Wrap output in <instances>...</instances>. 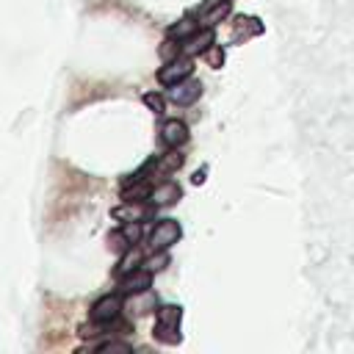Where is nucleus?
Returning <instances> with one entry per match:
<instances>
[{
    "mask_svg": "<svg viewBox=\"0 0 354 354\" xmlns=\"http://www.w3.org/2000/svg\"><path fill=\"white\" fill-rule=\"evenodd\" d=\"M191 72H194V55H185V53H180L177 58H171V61H163V66L158 69V83L169 88V86L180 83V80L191 77Z\"/></svg>",
    "mask_w": 354,
    "mask_h": 354,
    "instance_id": "nucleus-4",
    "label": "nucleus"
},
{
    "mask_svg": "<svg viewBox=\"0 0 354 354\" xmlns=\"http://www.w3.org/2000/svg\"><path fill=\"white\" fill-rule=\"evenodd\" d=\"M122 313H124V296L116 290V293H105V296H100V299L91 304V310H88V321L111 326L116 318H122Z\"/></svg>",
    "mask_w": 354,
    "mask_h": 354,
    "instance_id": "nucleus-3",
    "label": "nucleus"
},
{
    "mask_svg": "<svg viewBox=\"0 0 354 354\" xmlns=\"http://www.w3.org/2000/svg\"><path fill=\"white\" fill-rule=\"evenodd\" d=\"M191 180H194L196 185H199V183H205V169H199V171H194V177H191Z\"/></svg>",
    "mask_w": 354,
    "mask_h": 354,
    "instance_id": "nucleus-23",
    "label": "nucleus"
},
{
    "mask_svg": "<svg viewBox=\"0 0 354 354\" xmlns=\"http://www.w3.org/2000/svg\"><path fill=\"white\" fill-rule=\"evenodd\" d=\"M152 188H155V180H127L122 183V202H149L152 196Z\"/></svg>",
    "mask_w": 354,
    "mask_h": 354,
    "instance_id": "nucleus-12",
    "label": "nucleus"
},
{
    "mask_svg": "<svg viewBox=\"0 0 354 354\" xmlns=\"http://www.w3.org/2000/svg\"><path fill=\"white\" fill-rule=\"evenodd\" d=\"M213 44H216V30H213V28H199L196 33H191V36L183 41V53L196 58V55H205Z\"/></svg>",
    "mask_w": 354,
    "mask_h": 354,
    "instance_id": "nucleus-10",
    "label": "nucleus"
},
{
    "mask_svg": "<svg viewBox=\"0 0 354 354\" xmlns=\"http://www.w3.org/2000/svg\"><path fill=\"white\" fill-rule=\"evenodd\" d=\"M130 246H136V243H130V238L124 235V230L119 227V230H113V232H108V249L113 252V254H122V252H127Z\"/></svg>",
    "mask_w": 354,
    "mask_h": 354,
    "instance_id": "nucleus-17",
    "label": "nucleus"
},
{
    "mask_svg": "<svg viewBox=\"0 0 354 354\" xmlns=\"http://www.w3.org/2000/svg\"><path fill=\"white\" fill-rule=\"evenodd\" d=\"M180 196H183L180 185H177L174 180H169V177H166V180H158V183H155L149 202H152L155 207H169V205H174Z\"/></svg>",
    "mask_w": 354,
    "mask_h": 354,
    "instance_id": "nucleus-11",
    "label": "nucleus"
},
{
    "mask_svg": "<svg viewBox=\"0 0 354 354\" xmlns=\"http://www.w3.org/2000/svg\"><path fill=\"white\" fill-rule=\"evenodd\" d=\"M94 348H97V351H122V354H130V351H133V346H127V343H119V340L94 343Z\"/></svg>",
    "mask_w": 354,
    "mask_h": 354,
    "instance_id": "nucleus-22",
    "label": "nucleus"
},
{
    "mask_svg": "<svg viewBox=\"0 0 354 354\" xmlns=\"http://www.w3.org/2000/svg\"><path fill=\"white\" fill-rule=\"evenodd\" d=\"M263 33V22L257 17H249V14H238L232 19V33H230V41L232 44H241L252 36H260Z\"/></svg>",
    "mask_w": 354,
    "mask_h": 354,
    "instance_id": "nucleus-9",
    "label": "nucleus"
},
{
    "mask_svg": "<svg viewBox=\"0 0 354 354\" xmlns=\"http://www.w3.org/2000/svg\"><path fill=\"white\" fill-rule=\"evenodd\" d=\"M188 138H191V133H188V124H185L183 119H166V122L160 124V141H163L166 149H169V147L180 149V147L188 144Z\"/></svg>",
    "mask_w": 354,
    "mask_h": 354,
    "instance_id": "nucleus-8",
    "label": "nucleus"
},
{
    "mask_svg": "<svg viewBox=\"0 0 354 354\" xmlns=\"http://www.w3.org/2000/svg\"><path fill=\"white\" fill-rule=\"evenodd\" d=\"M166 97H169V102L180 105V108L194 105V102L202 97V83H199V80H194V77H185V80H180V83L169 86Z\"/></svg>",
    "mask_w": 354,
    "mask_h": 354,
    "instance_id": "nucleus-7",
    "label": "nucleus"
},
{
    "mask_svg": "<svg viewBox=\"0 0 354 354\" xmlns=\"http://www.w3.org/2000/svg\"><path fill=\"white\" fill-rule=\"evenodd\" d=\"M180 321H183V307L180 304H160L155 310V340L166 343V346H174L180 343Z\"/></svg>",
    "mask_w": 354,
    "mask_h": 354,
    "instance_id": "nucleus-1",
    "label": "nucleus"
},
{
    "mask_svg": "<svg viewBox=\"0 0 354 354\" xmlns=\"http://www.w3.org/2000/svg\"><path fill=\"white\" fill-rule=\"evenodd\" d=\"M155 213L158 207L152 202H122L119 207H113V218L116 221H141V224H149L155 221Z\"/></svg>",
    "mask_w": 354,
    "mask_h": 354,
    "instance_id": "nucleus-6",
    "label": "nucleus"
},
{
    "mask_svg": "<svg viewBox=\"0 0 354 354\" xmlns=\"http://www.w3.org/2000/svg\"><path fill=\"white\" fill-rule=\"evenodd\" d=\"M180 235H183V227L177 224V218H155L152 221V230L147 232V246H149V252H155V249H169V246H174L177 241H180Z\"/></svg>",
    "mask_w": 354,
    "mask_h": 354,
    "instance_id": "nucleus-2",
    "label": "nucleus"
},
{
    "mask_svg": "<svg viewBox=\"0 0 354 354\" xmlns=\"http://www.w3.org/2000/svg\"><path fill=\"white\" fill-rule=\"evenodd\" d=\"M230 6H232L230 0H216V3H213V6L199 17L202 28H216L221 19H227V17H230Z\"/></svg>",
    "mask_w": 354,
    "mask_h": 354,
    "instance_id": "nucleus-16",
    "label": "nucleus"
},
{
    "mask_svg": "<svg viewBox=\"0 0 354 354\" xmlns=\"http://www.w3.org/2000/svg\"><path fill=\"white\" fill-rule=\"evenodd\" d=\"M183 160H185V155L180 149H174V147H169V152L158 155V180H166L169 174H174L183 166Z\"/></svg>",
    "mask_w": 354,
    "mask_h": 354,
    "instance_id": "nucleus-15",
    "label": "nucleus"
},
{
    "mask_svg": "<svg viewBox=\"0 0 354 354\" xmlns=\"http://www.w3.org/2000/svg\"><path fill=\"white\" fill-rule=\"evenodd\" d=\"M205 61H207V66H213V69H221L224 66V47L221 44H213L205 55H202Z\"/></svg>",
    "mask_w": 354,
    "mask_h": 354,
    "instance_id": "nucleus-21",
    "label": "nucleus"
},
{
    "mask_svg": "<svg viewBox=\"0 0 354 354\" xmlns=\"http://www.w3.org/2000/svg\"><path fill=\"white\" fill-rule=\"evenodd\" d=\"M141 100H144V105H147L155 116H163V113H166V100H169V97H163V94H158V91H147Z\"/></svg>",
    "mask_w": 354,
    "mask_h": 354,
    "instance_id": "nucleus-19",
    "label": "nucleus"
},
{
    "mask_svg": "<svg viewBox=\"0 0 354 354\" xmlns=\"http://www.w3.org/2000/svg\"><path fill=\"white\" fill-rule=\"evenodd\" d=\"M169 249H155L149 257H144V268H149L152 274H158V271H163L166 266H169Z\"/></svg>",
    "mask_w": 354,
    "mask_h": 354,
    "instance_id": "nucleus-18",
    "label": "nucleus"
},
{
    "mask_svg": "<svg viewBox=\"0 0 354 354\" xmlns=\"http://www.w3.org/2000/svg\"><path fill=\"white\" fill-rule=\"evenodd\" d=\"M160 61H171V58H177L180 53H183V41H177V39H171V36H166V41L160 44Z\"/></svg>",
    "mask_w": 354,
    "mask_h": 354,
    "instance_id": "nucleus-20",
    "label": "nucleus"
},
{
    "mask_svg": "<svg viewBox=\"0 0 354 354\" xmlns=\"http://www.w3.org/2000/svg\"><path fill=\"white\" fill-rule=\"evenodd\" d=\"M199 28H202V22L188 11L183 19H177L174 25H169V28H166V36H171V39H177V41H185V39H188L191 33H196Z\"/></svg>",
    "mask_w": 354,
    "mask_h": 354,
    "instance_id": "nucleus-13",
    "label": "nucleus"
},
{
    "mask_svg": "<svg viewBox=\"0 0 354 354\" xmlns=\"http://www.w3.org/2000/svg\"><path fill=\"white\" fill-rule=\"evenodd\" d=\"M116 290H119L124 299H127V296H136V293L152 290V271L144 268V266H138L136 271H130V274H124V277L116 279Z\"/></svg>",
    "mask_w": 354,
    "mask_h": 354,
    "instance_id": "nucleus-5",
    "label": "nucleus"
},
{
    "mask_svg": "<svg viewBox=\"0 0 354 354\" xmlns=\"http://www.w3.org/2000/svg\"><path fill=\"white\" fill-rule=\"evenodd\" d=\"M138 266H144V252H141V249H138V243H136V246H130L127 252H122V254H119V263H116L113 274H116V279H119V277H124V274L136 271Z\"/></svg>",
    "mask_w": 354,
    "mask_h": 354,
    "instance_id": "nucleus-14",
    "label": "nucleus"
},
{
    "mask_svg": "<svg viewBox=\"0 0 354 354\" xmlns=\"http://www.w3.org/2000/svg\"><path fill=\"white\" fill-rule=\"evenodd\" d=\"M230 3H232V0H230Z\"/></svg>",
    "mask_w": 354,
    "mask_h": 354,
    "instance_id": "nucleus-24",
    "label": "nucleus"
}]
</instances>
